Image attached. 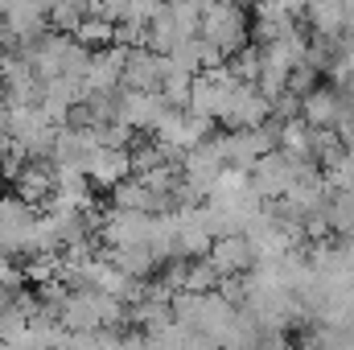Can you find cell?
<instances>
[{
	"mask_svg": "<svg viewBox=\"0 0 354 350\" xmlns=\"http://www.w3.org/2000/svg\"><path fill=\"white\" fill-rule=\"evenodd\" d=\"M198 33L231 58L248 46V33H252L248 8L239 0H202V29Z\"/></svg>",
	"mask_w": 354,
	"mask_h": 350,
	"instance_id": "1",
	"label": "cell"
},
{
	"mask_svg": "<svg viewBox=\"0 0 354 350\" xmlns=\"http://www.w3.org/2000/svg\"><path fill=\"white\" fill-rule=\"evenodd\" d=\"M37 223L41 210L25 198H4L0 194V248L12 256H33V239H37Z\"/></svg>",
	"mask_w": 354,
	"mask_h": 350,
	"instance_id": "2",
	"label": "cell"
},
{
	"mask_svg": "<svg viewBox=\"0 0 354 350\" xmlns=\"http://www.w3.org/2000/svg\"><path fill=\"white\" fill-rule=\"evenodd\" d=\"M305 169H317V165H309V161H301V157H292V153H284V149H276V153H264L256 165H252V185L260 190V198L264 202H280Z\"/></svg>",
	"mask_w": 354,
	"mask_h": 350,
	"instance_id": "3",
	"label": "cell"
},
{
	"mask_svg": "<svg viewBox=\"0 0 354 350\" xmlns=\"http://www.w3.org/2000/svg\"><path fill=\"white\" fill-rule=\"evenodd\" d=\"M8 136L25 157H50L58 124L46 116V107H8Z\"/></svg>",
	"mask_w": 354,
	"mask_h": 350,
	"instance_id": "4",
	"label": "cell"
},
{
	"mask_svg": "<svg viewBox=\"0 0 354 350\" xmlns=\"http://www.w3.org/2000/svg\"><path fill=\"white\" fill-rule=\"evenodd\" d=\"M157 231V214L149 210H120L111 206L103 219H99V239L107 248H136V243H149Z\"/></svg>",
	"mask_w": 354,
	"mask_h": 350,
	"instance_id": "5",
	"label": "cell"
},
{
	"mask_svg": "<svg viewBox=\"0 0 354 350\" xmlns=\"http://www.w3.org/2000/svg\"><path fill=\"white\" fill-rule=\"evenodd\" d=\"M235 75L227 71V66H214V71H202V75H194V91H189V111H198V116H206V120H214V124H223V111H227V99H231V91H235Z\"/></svg>",
	"mask_w": 354,
	"mask_h": 350,
	"instance_id": "6",
	"label": "cell"
},
{
	"mask_svg": "<svg viewBox=\"0 0 354 350\" xmlns=\"http://www.w3.org/2000/svg\"><path fill=\"white\" fill-rule=\"evenodd\" d=\"M210 124L214 120H206V116H198V111H189V107H169V116L161 120V128L153 132L165 149H174V153H189V149H198L202 140H210Z\"/></svg>",
	"mask_w": 354,
	"mask_h": 350,
	"instance_id": "7",
	"label": "cell"
},
{
	"mask_svg": "<svg viewBox=\"0 0 354 350\" xmlns=\"http://www.w3.org/2000/svg\"><path fill=\"white\" fill-rule=\"evenodd\" d=\"M231 165L223 161V153H218V145H214V136L210 140H202L198 149H189L185 157H181V177H185V185L198 194V198H210V190L218 185V177L227 174Z\"/></svg>",
	"mask_w": 354,
	"mask_h": 350,
	"instance_id": "8",
	"label": "cell"
},
{
	"mask_svg": "<svg viewBox=\"0 0 354 350\" xmlns=\"http://www.w3.org/2000/svg\"><path fill=\"white\" fill-rule=\"evenodd\" d=\"M169 116V99L161 91H120V124L132 132H157Z\"/></svg>",
	"mask_w": 354,
	"mask_h": 350,
	"instance_id": "9",
	"label": "cell"
},
{
	"mask_svg": "<svg viewBox=\"0 0 354 350\" xmlns=\"http://www.w3.org/2000/svg\"><path fill=\"white\" fill-rule=\"evenodd\" d=\"M268 120H272V99L256 83H235L223 111V128H264Z\"/></svg>",
	"mask_w": 354,
	"mask_h": 350,
	"instance_id": "10",
	"label": "cell"
},
{
	"mask_svg": "<svg viewBox=\"0 0 354 350\" xmlns=\"http://www.w3.org/2000/svg\"><path fill=\"white\" fill-rule=\"evenodd\" d=\"M128 54L124 46H103V50H91V66L83 87L87 95H103V91H120L124 87V66H128Z\"/></svg>",
	"mask_w": 354,
	"mask_h": 350,
	"instance_id": "11",
	"label": "cell"
},
{
	"mask_svg": "<svg viewBox=\"0 0 354 350\" xmlns=\"http://www.w3.org/2000/svg\"><path fill=\"white\" fill-rule=\"evenodd\" d=\"M54 190H58V165L50 157H29L25 169L12 181V194L25 198V202H33V206H46L54 198Z\"/></svg>",
	"mask_w": 354,
	"mask_h": 350,
	"instance_id": "12",
	"label": "cell"
},
{
	"mask_svg": "<svg viewBox=\"0 0 354 350\" xmlns=\"http://www.w3.org/2000/svg\"><path fill=\"white\" fill-rule=\"evenodd\" d=\"M346 111H351V99L338 87H313L301 99V120L309 128H338Z\"/></svg>",
	"mask_w": 354,
	"mask_h": 350,
	"instance_id": "13",
	"label": "cell"
},
{
	"mask_svg": "<svg viewBox=\"0 0 354 350\" xmlns=\"http://www.w3.org/2000/svg\"><path fill=\"white\" fill-rule=\"evenodd\" d=\"M210 264H214L223 276H248V272L260 264V256H256L252 235L239 231V235H218V239H214V248H210Z\"/></svg>",
	"mask_w": 354,
	"mask_h": 350,
	"instance_id": "14",
	"label": "cell"
},
{
	"mask_svg": "<svg viewBox=\"0 0 354 350\" xmlns=\"http://www.w3.org/2000/svg\"><path fill=\"white\" fill-rule=\"evenodd\" d=\"M165 71H169V54H157L153 46L132 50L128 66H124V91H161Z\"/></svg>",
	"mask_w": 354,
	"mask_h": 350,
	"instance_id": "15",
	"label": "cell"
},
{
	"mask_svg": "<svg viewBox=\"0 0 354 350\" xmlns=\"http://www.w3.org/2000/svg\"><path fill=\"white\" fill-rule=\"evenodd\" d=\"M136 174L132 169V153L128 149H95L87 157V177L95 190H115L120 181Z\"/></svg>",
	"mask_w": 354,
	"mask_h": 350,
	"instance_id": "16",
	"label": "cell"
},
{
	"mask_svg": "<svg viewBox=\"0 0 354 350\" xmlns=\"http://www.w3.org/2000/svg\"><path fill=\"white\" fill-rule=\"evenodd\" d=\"M305 21L317 37H342L351 21V0H309Z\"/></svg>",
	"mask_w": 354,
	"mask_h": 350,
	"instance_id": "17",
	"label": "cell"
},
{
	"mask_svg": "<svg viewBox=\"0 0 354 350\" xmlns=\"http://www.w3.org/2000/svg\"><path fill=\"white\" fill-rule=\"evenodd\" d=\"M111 264H115V268H124L132 280H149V276L157 272L161 256H157L149 243H136V248H111Z\"/></svg>",
	"mask_w": 354,
	"mask_h": 350,
	"instance_id": "18",
	"label": "cell"
},
{
	"mask_svg": "<svg viewBox=\"0 0 354 350\" xmlns=\"http://www.w3.org/2000/svg\"><path fill=\"white\" fill-rule=\"evenodd\" d=\"M326 219H330V231H334L338 239H354V190H338V185H330Z\"/></svg>",
	"mask_w": 354,
	"mask_h": 350,
	"instance_id": "19",
	"label": "cell"
},
{
	"mask_svg": "<svg viewBox=\"0 0 354 350\" xmlns=\"http://www.w3.org/2000/svg\"><path fill=\"white\" fill-rule=\"evenodd\" d=\"M165 17L174 21L181 42L185 37H198V29H202V0H169L165 4Z\"/></svg>",
	"mask_w": 354,
	"mask_h": 350,
	"instance_id": "20",
	"label": "cell"
},
{
	"mask_svg": "<svg viewBox=\"0 0 354 350\" xmlns=\"http://www.w3.org/2000/svg\"><path fill=\"white\" fill-rule=\"evenodd\" d=\"M75 42H83L87 50H103V46H115V21H107V17H95L91 12L87 21L71 33Z\"/></svg>",
	"mask_w": 354,
	"mask_h": 350,
	"instance_id": "21",
	"label": "cell"
},
{
	"mask_svg": "<svg viewBox=\"0 0 354 350\" xmlns=\"http://www.w3.org/2000/svg\"><path fill=\"white\" fill-rule=\"evenodd\" d=\"M218 284H223V272L210 264V256L189 260V268H185V288L189 293H214Z\"/></svg>",
	"mask_w": 354,
	"mask_h": 350,
	"instance_id": "22",
	"label": "cell"
},
{
	"mask_svg": "<svg viewBox=\"0 0 354 350\" xmlns=\"http://www.w3.org/2000/svg\"><path fill=\"white\" fill-rule=\"evenodd\" d=\"M260 66H264V46H243L239 54L227 58V71H231L239 83H256V79H260Z\"/></svg>",
	"mask_w": 354,
	"mask_h": 350,
	"instance_id": "23",
	"label": "cell"
},
{
	"mask_svg": "<svg viewBox=\"0 0 354 350\" xmlns=\"http://www.w3.org/2000/svg\"><path fill=\"white\" fill-rule=\"evenodd\" d=\"M313 87H317V66H313V62H297V66H292V75H288V91L305 99Z\"/></svg>",
	"mask_w": 354,
	"mask_h": 350,
	"instance_id": "24",
	"label": "cell"
},
{
	"mask_svg": "<svg viewBox=\"0 0 354 350\" xmlns=\"http://www.w3.org/2000/svg\"><path fill=\"white\" fill-rule=\"evenodd\" d=\"M21 280H25V268L12 260V252H4V248H0V288L8 293V288H17Z\"/></svg>",
	"mask_w": 354,
	"mask_h": 350,
	"instance_id": "25",
	"label": "cell"
},
{
	"mask_svg": "<svg viewBox=\"0 0 354 350\" xmlns=\"http://www.w3.org/2000/svg\"><path fill=\"white\" fill-rule=\"evenodd\" d=\"M91 12L95 17H107V21H124L128 17V0H91Z\"/></svg>",
	"mask_w": 354,
	"mask_h": 350,
	"instance_id": "26",
	"label": "cell"
},
{
	"mask_svg": "<svg viewBox=\"0 0 354 350\" xmlns=\"http://www.w3.org/2000/svg\"><path fill=\"white\" fill-rule=\"evenodd\" d=\"M181 350H223V342L214 338V334H206V330H185V347Z\"/></svg>",
	"mask_w": 354,
	"mask_h": 350,
	"instance_id": "27",
	"label": "cell"
},
{
	"mask_svg": "<svg viewBox=\"0 0 354 350\" xmlns=\"http://www.w3.org/2000/svg\"><path fill=\"white\" fill-rule=\"evenodd\" d=\"M292 350H317V347H313V342H305V347H292Z\"/></svg>",
	"mask_w": 354,
	"mask_h": 350,
	"instance_id": "28",
	"label": "cell"
},
{
	"mask_svg": "<svg viewBox=\"0 0 354 350\" xmlns=\"http://www.w3.org/2000/svg\"><path fill=\"white\" fill-rule=\"evenodd\" d=\"M239 4H256V0H239Z\"/></svg>",
	"mask_w": 354,
	"mask_h": 350,
	"instance_id": "29",
	"label": "cell"
}]
</instances>
